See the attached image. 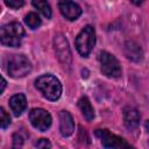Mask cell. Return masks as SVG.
<instances>
[{"instance_id": "obj_5", "label": "cell", "mask_w": 149, "mask_h": 149, "mask_svg": "<svg viewBox=\"0 0 149 149\" xmlns=\"http://www.w3.org/2000/svg\"><path fill=\"white\" fill-rule=\"evenodd\" d=\"M99 62H100V70L102 74L109 78H118L121 74V66L119 61L112 54L107 51H101L99 54Z\"/></svg>"}, {"instance_id": "obj_23", "label": "cell", "mask_w": 149, "mask_h": 149, "mask_svg": "<svg viewBox=\"0 0 149 149\" xmlns=\"http://www.w3.org/2000/svg\"><path fill=\"white\" fill-rule=\"evenodd\" d=\"M144 127H146V129H147V132L149 133V120H147V121L144 122Z\"/></svg>"}, {"instance_id": "obj_14", "label": "cell", "mask_w": 149, "mask_h": 149, "mask_svg": "<svg viewBox=\"0 0 149 149\" xmlns=\"http://www.w3.org/2000/svg\"><path fill=\"white\" fill-rule=\"evenodd\" d=\"M78 107L81 111V114L87 121H91L94 119V108L92 107L90 100L87 97H81L78 100Z\"/></svg>"}, {"instance_id": "obj_9", "label": "cell", "mask_w": 149, "mask_h": 149, "mask_svg": "<svg viewBox=\"0 0 149 149\" xmlns=\"http://www.w3.org/2000/svg\"><path fill=\"white\" fill-rule=\"evenodd\" d=\"M58 7H59L62 15L70 21L77 20L81 15L80 6L77 5L76 2L71 1V0H61L58 3Z\"/></svg>"}, {"instance_id": "obj_19", "label": "cell", "mask_w": 149, "mask_h": 149, "mask_svg": "<svg viewBox=\"0 0 149 149\" xmlns=\"http://www.w3.org/2000/svg\"><path fill=\"white\" fill-rule=\"evenodd\" d=\"M22 144H23V139H22V136H21L20 134L15 133V134L13 135V147H14V148H19V147H22Z\"/></svg>"}, {"instance_id": "obj_17", "label": "cell", "mask_w": 149, "mask_h": 149, "mask_svg": "<svg viewBox=\"0 0 149 149\" xmlns=\"http://www.w3.org/2000/svg\"><path fill=\"white\" fill-rule=\"evenodd\" d=\"M0 123H1V128L2 129L7 128L9 126V123H10V116L2 107L0 108Z\"/></svg>"}, {"instance_id": "obj_20", "label": "cell", "mask_w": 149, "mask_h": 149, "mask_svg": "<svg viewBox=\"0 0 149 149\" xmlns=\"http://www.w3.org/2000/svg\"><path fill=\"white\" fill-rule=\"evenodd\" d=\"M35 147H37V148H50L51 143L48 141V139H40L35 143Z\"/></svg>"}, {"instance_id": "obj_16", "label": "cell", "mask_w": 149, "mask_h": 149, "mask_svg": "<svg viewBox=\"0 0 149 149\" xmlns=\"http://www.w3.org/2000/svg\"><path fill=\"white\" fill-rule=\"evenodd\" d=\"M24 23H26L29 28L36 29V28H38V27L41 26L42 21H41L40 16H38L36 13L30 12V13H28V14L24 16Z\"/></svg>"}, {"instance_id": "obj_21", "label": "cell", "mask_w": 149, "mask_h": 149, "mask_svg": "<svg viewBox=\"0 0 149 149\" xmlns=\"http://www.w3.org/2000/svg\"><path fill=\"white\" fill-rule=\"evenodd\" d=\"M143 1H144V0H130V2H132V3H134V5H136V6L142 5V3H143Z\"/></svg>"}, {"instance_id": "obj_12", "label": "cell", "mask_w": 149, "mask_h": 149, "mask_svg": "<svg viewBox=\"0 0 149 149\" xmlns=\"http://www.w3.org/2000/svg\"><path fill=\"white\" fill-rule=\"evenodd\" d=\"M9 106L12 112L14 113L15 116H19L22 114V112L26 109L27 107V99L26 95L23 93H17L14 94L10 99H9Z\"/></svg>"}, {"instance_id": "obj_22", "label": "cell", "mask_w": 149, "mask_h": 149, "mask_svg": "<svg viewBox=\"0 0 149 149\" xmlns=\"http://www.w3.org/2000/svg\"><path fill=\"white\" fill-rule=\"evenodd\" d=\"M5 87H6V80L2 78V83H1V90H0V92L2 93L3 92V90H5Z\"/></svg>"}, {"instance_id": "obj_1", "label": "cell", "mask_w": 149, "mask_h": 149, "mask_svg": "<svg viewBox=\"0 0 149 149\" xmlns=\"http://www.w3.org/2000/svg\"><path fill=\"white\" fill-rule=\"evenodd\" d=\"M36 88L48 100L55 101L62 94V84L52 74H43L35 80Z\"/></svg>"}, {"instance_id": "obj_10", "label": "cell", "mask_w": 149, "mask_h": 149, "mask_svg": "<svg viewBox=\"0 0 149 149\" xmlns=\"http://www.w3.org/2000/svg\"><path fill=\"white\" fill-rule=\"evenodd\" d=\"M73 130H74V122L71 114L68 111H61L59 112V132L62 136L68 137L73 133Z\"/></svg>"}, {"instance_id": "obj_8", "label": "cell", "mask_w": 149, "mask_h": 149, "mask_svg": "<svg viewBox=\"0 0 149 149\" xmlns=\"http://www.w3.org/2000/svg\"><path fill=\"white\" fill-rule=\"evenodd\" d=\"M95 136H98L101 140V143L105 148H122V147H129V143H127L122 137L112 134L108 129H97Z\"/></svg>"}, {"instance_id": "obj_15", "label": "cell", "mask_w": 149, "mask_h": 149, "mask_svg": "<svg viewBox=\"0 0 149 149\" xmlns=\"http://www.w3.org/2000/svg\"><path fill=\"white\" fill-rule=\"evenodd\" d=\"M33 6L40 12L42 13L47 19L51 17V7L48 2V0H33L31 1Z\"/></svg>"}, {"instance_id": "obj_3", "label": "cell", "mask_w": 149, "mask_h": 149, "mask_svg": "<svg viewBox=\"0 0 149 149\" xmlns=\"http://www.w3.org/2000/svg\"><path fill=\"white\" fill-rule=\"evenodd\" d=\"M76 49L79 52L80 56L87 57L90 52L92 51L94 44H95V31L92 26H86L84 27L80 33L77 35L76 41Z\"/></svg>"}, {"instance_id": "obj_6", "label": "cell", "mask_w": 149, "mask_h": 149, "mask_svg": "<svg viewBox=\"0 0 149 149\" xmlns=\"http://www.w3.org/2000/svg\"><path fill=\"white\" fill-rule=\"evenodd\" d=\"M29 120L34 128L45 132L51 126V115L43 108H33L29 112Z\"/></svg>"}, {"instance_id": "obj_11", "label": "cell", "mask_w": 149, "mask_h": 149, "mask_svg": "<svg viewBox=\"0 0 149 149\" xmlns=\"http://www.w3.org/2000/svg\"><path fill=\"white\" fill-rule=\"evenodd\" d=\"M123 123L128 129H134L137 127L139 122H140V113L136 108L127 106L123 108Z\"/></svg>"}, {"instance_id": "obj_7", "label": "cell", "mask_w": 149, "mask_h": 149, "mask_svg": "<svg viewBox=\"0 0 149 149\" xmlns=\"http://www.w3.org/2000/svg\"><path fill=\"white\" fill-rule=\"evenodd\" d=\"M54 48H55V52L57 58L59 59L61 63H63L64 65H70L71 64V51H70V47L69 43L66 41V38L62 35V34H56L54 37Z\"/></svg>"}, {"instance_id": "obj_2", "label": "cell", "mask_w": 149, "mask_h": 149, "mask_svg": "<svg viewBox=\"0 0 149 149\" xmlns=\"http://www.w3.org/2000/svg\"><path fill=\"white\" fill-rule=\"evenodd\" d=\"M24 36V29L19 22H10L1 27L0 40L6 47H19Z\"/></svg>"}, {"instance_id": "obj_18", "label": "cell", "mask_w": 149, "mask_h": 149, "mask_svg": "<svg viewBox=\"0 0 149 149\" xmlns=\"http://www.w3.org/2000/svg\"><path fill=\"white\" fill-rule=\"evenodd\" d=\"M3 1H5L6 6L12 9H19L24 3V0H3Z\"/></svg>"}, {"instance_id": "obj_13", "label": "cell", "mask_w": 149, "mask_h": 149, "mask_svg": "<svg viewBox=\"0 0 149 149\" xmlns=\"http://www.w3.org/2000/svg\"><path fill=\"white\" fill-rule=\"evenodd\" d=\"M125 54L127 56L128 59L130 61H134V62H139L142 59V49L141 47L133 42V41H128L126 44H125Z\"/></svg>"}, {"instance_id": "obj_4", "label": "cell", "mask_w": 149, "mask_h": 149, "mask_svg": "<svg viewBox=\"0 0 149 149\" xmlns=\"http://www.w3.org/2000/svg\"><path fill=\"white\" fill-rule=\"evenodd\" d=\"M7 71L13 78H21L31 71V63L24 55H13L8 59Z\"/></svg>"}]
</instances>
